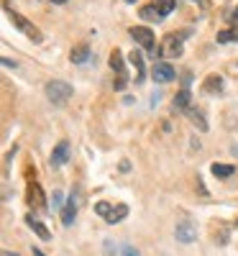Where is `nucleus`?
<instances>
[{"label":"nucleus","instance_id":"obj_2","mask_svg":"<svg viewBox=\"0 0 238 256\" xmlns=\"http://www.w3.org/2000/svg\"><path fill=\"white\" fill-rule=\"evenodd\" d=\"M8 18H10V24H13V26H16V28H18L20 34H26V36H28L31 41H36V44L41 41V31H38V28H36V26L31 24L28 18H24L20 13H13V10L8 13Z\"/></svg>","mask_w":238,"mask_h":256},{"label":"nucleus","instance_id":"obj_8","mask_svg":"<svg viewBox=\"0 0 238 256\" xmlns=\"http://www.w3.org/2000/svg\"><path fill=\"white\" fill-rule=\"evenodd\" d=\"M110 67H113V72L118 74V80L113 82L116 90H123V88H126V64H123V54H120L118 49L110 54Z\"/></svg>","mask_w":238,"mask_h":256},{"label":"nucleus","instance_id":"obj_16","mask_svg":"<svg viewBox=\"0 0 238 256\" xmlns=\"http://www.w3.org/2000/svg\"><path fill=\"white\" fill-rule=\"evenodd\" d=\"M187 116H190V120L200 128V131H208V120L202 118V110H198V108H187Z\"/></svg>","mask_w":238,"mask_h":256},{"label":"nucleus","instance_id":"obj_27","mask_svg":"<svg viewBox=\"0 0 238 256\" xmlns=\"http://www.w3.org/2000/svg\"><path fill=\"white\" fill-rule=\"evenodd\" d=\"M230 38H233V41H238V24L233 26V31H230Z\"/></svg>","mask_w":238,"mask_h":256},{"label":"nucleus","instance_id":"obj_6","mask_svg":"<svg viewBox=\"0 0 238 256\" xmlns=\"http://www.w3.org/2000/svg\"><path fill=\"white\" fill-rule=\"evenodd\" d=\"M182 41H184L182 34H169L162 44V54L164 56H182Z\"/></svg>","mask_w":238,"mask_h":256},{"label":"nucleus","instance_id":"obj_9","mask_svg":"<svg viewBox=\"0 0 238 256\" xmlns=\"http://www.w3.org/2000/svg\"><path fill=\"white\" fill-rule=\"evenodd\" d=\"M67 159H70V141H59V144L54 146L52 156H49V164L56 169V166H64V164H67Z\"/></svg>","mask_w":238,"mask_h":256},{"label":"nucleus","instance_id":"obj_30","mask_svg":"<svg viewBox=\"0 0 238 256\" xmlns=\"http://www.w3.org/2000/svg\"><path fill=\"white\" fill-rule=\"evenodd\" d=\"M52 3H56V6H62V3H67V0H52Z\"/></svg>","mask_w":238,"mask_h":256},{"label":"nucleus","instance_id":"obj_12","mask_svg":"<svg viewBox=\"0 0 238 256\" xmlns=\"http://www.w3.org/2000/svg\"><path fill=\"white\" fill-rule=\"evenodd\" d=\"M26 226L36 233V236H38L41 241H52V233H49V228H46L44 223H41V220H36L34 216H26Z\"/></svg>","mask_w":238,"mask_h":256},{"label":"nucleus","instance_id":"obj_32","mask_svg":"<svg viewBox=\"0 0 238 256\" xmlns=\"http://www.w3.org/2000/svg\"><path fill=\"white\" fill-rule=\"evenodd\" d=\"M126 3H136V0H126Z\"/></svg>","mask_w":238,"mask_h":256},{"label":"nucleus","instance_id":"obj_11","mask_svg":"<svg viewBox=\"0 0 238 256\" xmlns=\"http://www.w3.org/2000/svg\"><path fill=\"white\" fill-rule=\"evenodd\" d=\"M74 216H77V195L72 192L70 200H67V205H64V210H62V223H64V226H72V223H74Z\"/></svg>","mask_w":238,"mask_h":256},{"label":"nucleus","instance_id":"obj_22","mask_svg":"<svg viewBox=\"0 0 238 256\" xmlns=\"http://www.w3.org/2000/svg\"><path fill=\"white\" fill-rule=\"evenodd\" d=\"M64 205H67V200H64V195L59 190H54V198H52V208L54 210H64Z\"/></svg>","mask_w":238,"mask_h":256},{"label":"nucleus","instance_id":"obj_14","mask_svg":"<svg viewBox=\"0 0 238 256\" xmlns=\"http://www.w3.org/2000/svg\"><path fill=\"white\" fill-rule=\"evenodd\" d=\"M126 216H128V205L118 202V205H113V210H110V216L105 218V223H110V226H116V223L126 220Z\"/></svg>","mask_w":238,"mask_h":256},{"label":"nucleus","instance_id":"obj_23","mask_svg":"<svg viewBox=\"0 0 238 256\" xmlns=\"http://www.w3.org/2000/svg\"><path fill=\"white\" fill-rule=\"evenodd\" d=\"M218 41H220V44H228V41H233V38H230V31H218Z\"/></svg>","mask_w":238,"mask_h":256},{"label":"nucleus","instance_id":"obj_28","mask_svg":"<svg viewBox=\"0 0 238 256\" xmlns=\"http://www.w3.org/2000/svg\"><path fill=\"white\" fill-rule=\"evenodd\" d=\"M34 256H46V254L41 251V248H34Z\"/></svg>","mask_w":238,"mask_h":256},{"label":"nucleus","instance_id":"obj_7","mask_svg":"<svg viewBox=\"0 0 238 256\" xmlns=\"http://www.w3.org/2000/svg\"><path fill=\"white\" fill-rule=\"evenodd\" d=\"M151 77H154V82H172L177 77V72H174V67H172L169 62H156L154 67H151Z\"/></svg>","mask_w":238,"mask_h":256},{"label":"nucleus","instance_id":"obj_17","mask_svg":"<svg viewBox=\"0 0 238 256\" xmlns=\"http://www.w3.org/2000/svg\"><path fill=\"white\" fill-rule=\"evenodd\" d=\"M174 108H177V110H187V108H190V90H187V88H182V90L174 95Z\"/></svg>","mask_w":238,"mask_h":256},{"label":"nucleus","instance_id":"obj_25","mask_svg":"<svg viewBox=\"0 0 238 256\" xmlns=\"http://www.w3.org/2000/svg\"><path fill=\"white\" fill-rule=\"evenodd\" d=\"M123 256H138V251H136V248H131V246H128V248L123 251Z\"/></svg>","mask_w":238,"mask_h":256},{"label":"nucleus","instance_id":"obj_15","mask_svg":"<svg viewBox=\"0 0 238 256\" xmlns=\"http://www.w3.org/2000/svg\"><path fill=\"white\" fill-rule=\"evenodd\" d=\"M70 59H72V64H84V62L90 59V46H88V44L74 46V49L70 52Z\"/></svg>","mask_w":238,"mask_h":256},{"label":"nucleus","instance_id":"obj_26","mask_svg":"<svg viewBox=\"0 0 238 256\" xmlns=\"http://www.w3.org/2000/svg\"><path fill=\"white\" fill-rule=\"evenodd\" d=\"M192 3H198V6H202V8H210V0H192Z\"/></svg>","mask_w":238,"mask_h":256},{"label":"nucleus","instance_id":"obj_3","mask_svg":"<svg viewBox=\"0 0 238 256\" xmlns=\"http://www.w3.org/2000/svg\"><path fill=\"white\" fill-rule=\"evenodd\" d=\"M131 38L136 44H141L148 54H156V44H154V31L146 28V26H134L131 28Z\"/></svg>","mask_w":238,"mask_h":256},{"label":"nucleus","instance_id":"obj_10","mask_svg":"<svg viewBox=\"0 0 238 256\" xmlns=\"http://www.w3.org/2000/svg\"><path fill=\"white\" fill-rule=\"evenodd\" d=\"M202 92H208V95L223 92V77H220V74H208L205 82H202Z\"/></svg>","mask_w":238,"mask_h":256},{"label":"nucleus","instance_id":"obj_29","mask_svg":"<svg viewBox=\"0 0 238 256\" xmlns=\"http://www.w3.org/2000/svg\"><path fill=\"white\" fill-rule=\"evenodd\" d=\"M3 256H18V254H13V251H3Z\"/></svg>","mask_w":238,"mask_h":256},{"label":"nucleus","instance_id":"obj_4","mask_svg":"<svg viewBox=\"0 0 238 256\" xmlns=\"http://www.w3.org/2000/svg\"><path fill=\"white\" fill-rule=\"evenodd\" d=\"M174 236H177L180 244L198 241V226H194L192 220H187V218H182V220H177V226H174Z\"/></svg>","mask_w":238,"mask_h":256},{"label":"nucleus","instance_id":"obj_19","mask_svg":"<svg viewBox=\"0 0 238 256\" xmlns=\"http://www.w3.org/2000/svg\"><path fill=\"white\" fill-rule=\"evenodd\" d=\"M212 174L218 177V180H226L233 174V166L230 164H212Z\"/></svg>","mask_w":238,"mask_h":256},{"label":"nucleus","instance_id":"obj_13","mask_svg":"<svg viewBox=\"0 0 238 256\" xmlns=\"http://www.w3.org/2000/svg\"><path fill=\"white\" fill-rule=\"evenodd\" d=\"M128 62H131V64H134V70H136V82H144V80H146L144 54H141V52H131V54H128Z\"/></svg>","mask_w":238,"mask_h":256},{"label":"nucleus","instance_id":"obj_1","mask_svg":"<svg viewBox=\"0 0 238 256\" xmlns=\"http://www.w3.org/2000/svg\"><path fill=\"white\" fill-rule=\"evenodd\" d=\"M44 92H46V98H49L52 105H67L70 98L74 95L72 84H70V82H62V80H52V82H46Z\"/></svg>","mask_w":238,"mask_h":256},{"label":"nucleus","instance_id":"obj_20","mask_svg":"<svg viewBox=\"0 0 238 256\" xmlns=\"http://www.w3.org/2000/svg\"><path fill=\"white\" fill-rule=\"evenodd\" d=\"M154 6H156V10H159L162 16H169L172 10H174L177 0H154Z\"/></svg>","mask_w":238,"mask_h":256},{"label":"nucleus","instance_id":"obj_24","mask_svg":"<svg viewBox=\"0 0 238 256\" xmlns=\"http://www.w3.org/2000/svg\"><path fill=\"white\" fill-rule=\"evenodd\" d=\"M226 18H228V20H233V24H238V8H233V10H230V16H226Z\"/></svg>","mask_w":238,"mask_h":256},{"label":"nucleus","instance_id":"obj_5","mask_svg":"<svg viewBox=\"0 0 238 256\" xmlns=\"http://www.w3.org/2000/svg\"><path fill=\"white\" fill-rule=\"evenodd\" d=\"M26 202L34 208V210H41V208H46V202H44V190H41V184L38 182H28V187H26Z\"/></svg>","mask_w":238,"mask_h":256},{"label":"nucleus","instance_id":"obj_21","mask_svg":"<svg viewBox=\"0 0 238 256\" xmlns=\"http://www.w3.org/2000/svg\"><path fill=\"white\" fill-rule=\"evenodd\" d=\"M110 210H113V202H105V200H102V202H98V205H95V212H98V216H100L102 220H105L108 216H110Z\"/></svg>","mask_w":238,"mask_h":256},{"label":"nucleus","instance_id":"obj_18","mask_svg":"<svg viewBox=\"0 0 238 256\" xmlns=\"http://www.w3.org/2000/svg\"><path fill=\"white\" fill-rule=\"evenodd\" d=\"M141 18H144V20H151V24H154V20H162L164 16L156 10V6H154V3H151V6H144V8H141Z\"/></svg>","mask_w":238,"mask_h":256},{"label":"nucleus","instance_id":"obj_31","mask_svg":"<svg viewBox=\"0 0 238 256\" xmlns=\"http://www.w3.org/2000/svg\"><path fill=\"white\" fill-rule=\"evenodd\" d=\"M233 156H238V144L233 146Z\"/></svg>","mask_w":238,"mask_h":256}]
</instances>
